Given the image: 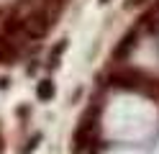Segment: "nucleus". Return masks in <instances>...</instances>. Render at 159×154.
Instances as JSON below:
<instances>
[{"label": "nucleus", "instance_id": "obj_1", "mask_svg": "<svg viewBox=\"0 0 159 154\" xmlns=\"http://www.w3.org/2000/svg\"><path fill=\"white\" fill-rule=\"evenodd\" d=\"M54 16L52 13H46V10H34V13H28L23 18V36L28 39H41L49 34V28H52V21Z\"/></svg>", "mask_w": 159, "mask_h": 154}, {"label": "nucleus", "instance_id": "obj_2", "mask_svg": "<svg viewBox=\"0 0 159 154\" xmlns=\"http://www.w3.org/2000/svg\"><path fill=\"white\" fill-rule=\"evenodd\" d=\"M139 75L136 72H116V75H111V85L113 87H123V90H136L139 85Z\"/></svg>", "mask_w": 159, "mask_h": 154}, {"label": "nucleus", "instance_id": "obj_3", "mask_svg": "<svg viewBox=\"0 0 159 154\" xmlns=\"http://www.w3.org/2000/svg\"><path fill=\"white\" fill-rule=\"evenodd\" d=\"M3 34H5V39H18V36H23V18H18V16L5 18Z\"/></svg>", "mask_w": 159, "mask_h": 154}, {"label": "nucleus", "instance_id": "obj_4", "mask_svg": "<svg viewBox=\"0 0 159 154\" xmlns=\"http://www.w3.org/2000/svg\"><path fill=\"white\" fill-rule=\"evenodd\" d=\"M16 59V46L11 44V39L0 36V62H13Z\"/></svg>", "mask_w": 159, "mask_h": 154}, {"label": "nucleus", "instance_id": "obj_5", "mask_svg": "<svg viewBox=\"0 0 159 154\" xmlns=\"http://www.w3.org/2000/svg\"><path fill=\"white\" fill-rule=\"evenodd\" d=\"M134 41H136V31H128V34L121 39V44H118V49H116V57L121 59L123 54H128V51L134 49Z\"/></svg>", "mask_w": 159, "mask_h": 154}, {"label": "nucleus", "instance_id": "obj_6", "mask_svg": "<svg viewBox=\"0 0 159 154\" xmlns=\"http://www.w3.org/2000/svg\"><path fill=\"white\" fill-rule=\"evenodd\" d=\"M75 154H98V139L75 141Z\"/></svg>", "mask_w": 159, "mask_h": 154}, {"label": "nucleus", "instance_id": "obj_7", "mask_svg": "<svg viewBox=\"0 0 159 154\" xmlns=\"http://www.w3.org/2000/svg\"><path fill=\"white\" fill-rule=\"evenodd\" d=\"M36 95L41 98V100H52L54 98V82L52 80H41L36 85Z\"/></svg>", "mask_w": 159, "mask_h": 154}, {"label": "nucleus", "instance_id": "obj_8", "mask_svg": "<svg viewBox=\"0 0 159 154\" xmlns=\"http://www.w3.org/2000/svg\"><path fill=\"white\" fill-rule=\"evenodd\" d=\"M64 49H67V41H59V44L52 49V59H49V64H52V67H57V59H59V54H62Z\"/></svg>", "mask_w": 159, "mask_h": 154}, {"label": "nucleus", "instance_id": "obj_9", "mask_svg": "<svg viewBox=\"0 0 159 154\" xmlns=\"http://www.w3.org/2000/svg\"><path fill=\"white\" fill-rule=\"evenodd\" d=\"M39 141H41V136H39V133H36V136H31V141H28V147H26V152H23V154H31V152L39 147Z\"/></svg>", "mask_w": 159, "mask_h": 154}, {"label": "nucleus", "instance_id": "obj_10", "mask_svg": "<svg viewBox=\"0 0 159 154\" xmlns=\"http://www.w3.org/2000/svg\"><path fill=\"white\" fill-rule=\"evenodd\" d=\"M139 3H144V0H128V5H139Z\"/></svg>", "mask_w": 159, "mask_h": 154}, {"label": "nucleus", "instance_id": "obj_11", "mask_svg": "<svg viewBox=\"0 0 159 154\" xmlns=\"http://www.w3.org/2000/svg\"><path fill=\"white\" fill-rule=\"evenodd\" d=\"M100 3H103V5H105V3H111V0H100Z\"/></svg>", "mask_w": 159, "mask_h": 154}, {"label": "nucleus", "instance_id": "obj_12", "mask_svg": "<svg viewBox=\"0 0 159 154\" xmlns=\"http://www.w3.org/2000/svg\"><path fill=\"white\" fill-rule=\"evenodd\" d=\"M0 149H3V147H0Z\"/></svg>", "mask_w": 159, "mask_h": 154}]
</instances>
